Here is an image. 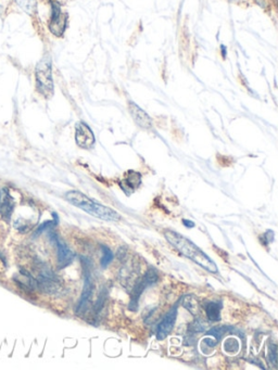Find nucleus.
I'll return each instance as SVG.
<instances>
[{"label":"nucleus","instance_id":"obj_9","mask_svg":"<svg viewBox=\"0 0 278 370\" xmlns=\"http://www.w3.org/2000/svg\"><path fill=\"white\" fill-rule=\"evenodd\" d=\"M14 210V201L8 188L0 189V215L9 222Z\"/></svg>","mask_w":278,"mask_h":370},{"label":"nucleus","instance_id":"obj_2","mask_svg":"<svg viewBox=\"0 0 278 370\" xmlns=\"http://www.w3.org/2000/svg\"><path fill=\"white\" fill-rule=\"evenodd\" d=\"M66 199L78 208H81L84 212H86L94 217H97L99 219L106 222H119L121 219V215L113 208L108 207L105 205L100 204V203L90 199L87 196L76 190L69 191L66 194Z\"/></svg>","mask_w":278,"mask_h":370},{"label":"nucleus","instance_id":"obj_22","mask_svg":"<svg viewBox=\"0 0 278 370\" xmlns=\"http://www.w3.org/2000/svg\"><path fill=\"white\" fill-rule=\"evenodd\" d=\"M2 12V8L1 7H0V13H1Z\"/></svg>","mask_w":278,"mask_h":370},{"label":"nucleus","instance_id":"obj_19","mask_svg":"<svg viewBox=\"0 0 278 370\" xmlns=\"http://www.w3.org/2000/svg\"><path fill=\"white\" fill-rule=\"evenodd\" d=\"M58 222H55V223H53V222H46V223H44V224H42L41 225V226L38 228V230H37V234H39V233H41L42 232V230H45V229H47V228H49V227H51V226H53V225H56Z\"/></svg>","mask_w":278,"mask_h":370},{"label":"nucleus","instance_id":"obj_4","mask_svg":"<svg viewBox=\"0 0 278 370\" xmlns=\"http://www.w3.org/2000/svg\"><path fill=\"white\" fill-rule=\"evenodd\" d=\"M68 23V15L67 13H63L61 10V6L56 1L51 2V18L49 22V30L51 33L57 36L61 37L66 31Z\"/></svg>","mask_w":278,"mask_h":370},{"label":"nucleus","instance_id":"obj_20","mask_svg":"<svg viewBox=\"0 0 278 370\" xmlns=\"http://www.w3.org/2000/svg\"><path fill=\"white\" fill-rule=\"evenodd\" d=\"M183 224L185 225L187 228H194L195 227V223L191 222V221H188V219H183Z\"/></svg>","mask_w":278,"mask_h":370},{"label":"nucleus","instance_id":"obj_14","mask_svg":"<svg viewBox=\"0 0 278 370\" xmlns=\"http://www.w3.org/2000/svg\"><path fill=\"white\" fill-rule=\"evenodd\" d=\"M15 2L24 12L30 15L34 14L36 11V0H15Z\"/></svg>","mask_w":278,"mask_h":370},{"label":"nucleus","instance_id":"obj_17","mask_svg":"<svg viewBox=\"0 0 278 370\" xmlns=\"http://www.w3.org/2000/svg\"><path fill=\"white\" fill-rule=\"evenodd\" d=\"M207 328V325L203 323V320H196L194 324H192V329H194V331L196 332H201V331H205Z\"/></svg>","mask_w":278,"mask_h":370},{"label":"nucleus","instance_id":"obj_7","mask_svg":"<svg viewBox=\"0 0 278 370\" xmlns=\"http://www.w3.org/2000/svg\"><path fill=\"white\" fill-rule=\"evenodd\" d=\"M157 280H158V273L153 269H149V271L146 272L145 277H143V279L139 282L135 288H134L131 304H130L131 310H136L138 300H139V297H140V294L142 293V291L145 290L148 286L152 285V283H154Z\"/></svg>","mask_w":278,"mask_h":370},{"label":"nucleus","instance_id":"obj_16","mask_svg":"<svg viewBox=\"0 0 278 370\" xmlns=\"http://www.w3.org/2000/svg\"><path fill=\"white\" fill-rule=\"evenodd\" d=\"M103 250V257H101V267H108L110 263L113 261V252H112L106 245H101Z\"/></svg>","mask_w":278,"mask_h":370},{"label":"nucleus","instance_id":"obj_11","mask_svg":"<svg viewBox=\"0 0 278 370\" xmlns=\"http://www.w3.org/2000/svg\"><path fill=\"white\" fill-rule=\"evenodd\" d=\"M92 291H93V285H92V281H90V277L88 275L86 278H85V285H84L81 300H79L78 306H77V309H76V314L81 315V314H83L84 310L86 309L87 303L89 302L90 296H92Z\"/></svg>","mask_w":278,"mask_h":370},{"label":"nucleus","instance_id":"obj_6","mask_svg":"<svg viewBox=\"0 0 278 370\" xmlns=\"http://www.w3.org/2000/svg\"><path fill=\"white\" fill-rule=\"evenodd\" d=\"M52 241L57 245V255H58V268L59 269H63V268L68 267L69 265L72 264L74 261L75 254L74 252L69 248V246L58 238L56 234H52Z\"/></svg>","mask_w":278,"mask_h":370},{"label":"nucleus","instance_id":"obj_8","mask_svg":"<svg viewBox=\"0 0 278 370\" xmlns=\"http://www.w3.org/2000/svg\"><path fill=\"white\" fill-rule=\"evenodd\" d=\"M176 318H177V306H174L171 308L167 314H165L162 321L158 326V328H157L158 340H164L165 337L171 334V331L173 330L175 326Z\"/></svg>","mask_w":278,"mask_h":370},{"label":"nucleus","instance_id":"obj_12","mask_svg":"<svg viewBox=\"0 0 278 370\" xmlns=\"http://www.w3.org/2000/svg\"><path fill=\"white\" fill-rule=\"evenodd\" d=\"M183 306L194 316L200 314V304L194 294H188L183 299Z\"/></svg>","mask_w":278,"mask_h":370},{"label":"nucleus","instance_id":"obj_13","mask_svg":"<svg viewBox=\"0 0 278 370\" xmlns=\"http://www.w3.org/2000/svg\"><path fill=\"white\" fill-rule=\"evenodd\" d=\"M221 309H222V304L217 303V302H210L208 303L207 307H206V312L208 318L212 323H215V321H218L221 319Z\"/></svg>","mask_w":278,"mask_h":370},{"label":"nucleus","instance_id":"obj_18","mask_svg":"<svg viewBox=\"0 0 278 370\" xmlns=\"http://www.w3.org/2000/svg\"><path fill=\"white\" fill-rule=\"evenodd\" d=\"M276 345L272 344L271 347H270V356H271V359H272V363L273 365H276Z\"/></svg>","mask_w":278,"mask_h":370},{"label":"nucleus","instance_id":"obj_21","mask_svg":"<svg viewBox=\"0 0 278 370\" xmlns=\"http://www.w3.org/2000/svg\"><path fill=\"white\" fill-rule=\"evenodd\" d=\"M222 53H223V57H225L226 50H225V47H224V46H222Z\"/></svg>","mask_w":278,"mask_h":370},{"label":"nucleus","instance_id":"obj_15","mask_svg":"<svg viewBox=\"0 0 278 370\" xmlns=\"http://www.w3.org/2000/svg\"><path fill=\"white\" fill-rule=\"evenodd\" d=\"M239 342L236 337H227L224 341V350L228 354H236L239 351Z\"/></svg>","mask_w":278,"mask_h":370},{"label":"nucleus","instance_id":"obj_5","mask_svg":"<svg viewBox=\"0 0 278 370\" xmlns=\"http://www.w3.org/2000/svg\"><path fill=\"white\" fill-rule=\"evenodd\" d=\"M75 141L82 149H90L96 142L95 135L90 127L84 122H78L75 126Z\"/></svg>","mask_w":278,"mask_h":370},{"label":"nucleus","instance_id":"obj_10","mask_svg":"<svg viewBox=\"0 0 278 370\" xmlns=\"http://www.w3.org/2000/svg\"><path fill=\"white\" fill-rule=\"evenodd\" d=\"M130 111L134 121L136 122V124L138 126H140L141 128H146V130H150L152 127V121L150 119V116H149L145 111L141 110L137 104L133 102L130 104Z\"/></svg>","mask_w":278,"mask_h":370},{"label":"nucleus","instance_id":"obj_3","mask_svg":"<svg viewBox=\"0 0 278 370\" xmlns=\"http://www.w3.org/2000/svg\"><path fill=\"white\" fill-rule=\"evenodd\" d=\"M37 91L46 99L53 95V78L50 58H42L35 69Z\"/></svg>","mask_w":278,"mask_h":370},{"label":"nucleus","instance_id":"obj_1","mask_svg":"<svg viewBox=\"0 0 278 370\" xmlns=\"http://www.w3.org/2000/svg\"><path fill=\"white\" fill-rule=\"evenodd\" d=\"M165 238L171 243V245L177 250L180 254L186 256L196 264L201 266L203 269L215 273L218 271L217 265L208 257L199 246H197L188 238L184 237L180 234L173 232V230H167L164 233Z\"/></svg>","mask_w":278,"mask_h":370}]
</instances>
